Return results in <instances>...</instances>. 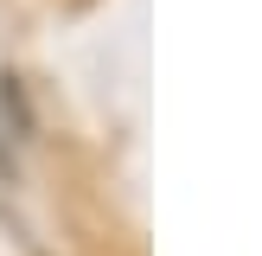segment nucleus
Wrapping results in <instances>:
<instances>
[{
    "mask_svg": "<svg viewBox=\"0 0 262 256\" xmlns=\"http://www.w3.org/2000/svg\"><path fill=\"white\" fill-rule=\"evenodd\" d=\"M26 135H32V115H26L13 77H0V173H13V141H26Z\"/></svg>",
    "mask_w": 262,
    "mask_h": 256,
    "instance_id": "nucleus-1",
    "label": "nucleus"
}]
</instances>
